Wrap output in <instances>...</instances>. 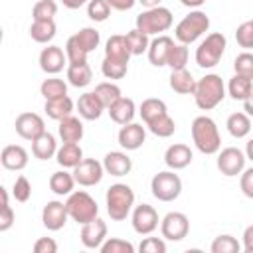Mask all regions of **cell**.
Returning a JSON list of instances; mask_svg holds the SVG:
<instances>
[{"label":"cell","mask_w":253,"mask_h":253,"mask_svg":"<svg viewBox=\"0 0 253 253\" xmlns=\"http://www.w3.org/2000/svg\"><path fill=\"white\" fill-rule=\"evenodd\" d=\"M192 140L202 154H215L221 146V136L213 119L202 115L192 123Z\"/></svg>","instance_id":"1"},{"label":"cell","mask_w":253,"mask_h":253,"mask_svg":"<svg viewBox=\"0 0 253 253\" xmlns=\"http://www.w3.org/2000/svg\"><path fill=\"white\" fill-rule=\"evenodd\" d=\"M107 200V213L113 221H123L128 217V213L134 208V192L128 184H113L107 188L105 194Z\"/></svg>","instance_id":"2"},{"label":"cell","mask_w":253,"mask_h":253,"mask_svg":"<svg viewBox=\"0 0 253 253\" xmlns=\"http://www.w3.org/2000/svg\"><path fill=\"white\" fill-rule=\"evenodd\" d=\"M223 97H225V85L219 75L208 73L202 79H198L196 91H194V101L202 111H210V109L217 107L223 101Z\"/></svg>","instance_id":"3"},{"label":"cell","mask_w":253,"mask_h":253,"mask_svg":"<svg viewBox=\"0 0 253 253\" xmlns=\"http://www.w3.org/2000/svg\"><path fill=\"white\" fill-rule=\"evenodd\" d=\"M208 30H210V18H208V14L202 12V10H194V12H190L188 16H184L178 22V26L174 30V36H176V40L180 43H186L188 45V43H194Z\"/></svg>","instance_id":"4"},{"label":"cell","mask_w":253,"mask_h":253,"mask_svg":"<svg viewBox=\"0 0 253 253\" xmlns=\"http://www.w3.org/2000/svg\"><path fill=\"white\" fill-rule=\"evenodd\" d=\"M65 208H67V213L73 221H77L79 225L91 221L97 217L99 213V206L95 202V198H91L85 190H77V192H71L65 200Z\"/></svg>","instance_id":"5"},{"label":"cell","mask_w":253,"mask_h":253,"mask_svg":"<svg viewBox=\"0 0 253 253\" xmlns=\"http://www.w3.org/2000/svg\"><path fill=\"white\" fill-rule=\"evenodd\" d=\"M225 36L219 34V32H213L210 36H206V40L198 45L196 49V63L204 69H210V67H215L225 51Z\"/></svg>","instance_id":"6"},{"label":"cell","mask_w":253,"mask_h":253,"mask_svg":"<svg viewBox=\"0 0 253 253\" xmlns=\"http://www.w3.org/2000/svg\"><path fill=\"white\" fill-rule=\"evenodd\" d=\"M174 18H172V12L164 6H156V8H148L144 10L142 14L136 16V28L148 36H154V34H160V32H166L170 26H172Z\"/></svg>","instance_id":"7"},{"label":"cell","mask_w":253,"mask_h":253,"mask_svg":"<svg viewBox=\"0 0 253 253\" xmlns=\"http://www.w3.org/2000/svg\"><path fill=\"white\" fill-rule=\"evenodd\" d=\"M150 190L158 202H174L182 194V180L174 170H164L152 176Z\"/></svg>","instance_id":"8"},{"label":"cell","mask_w":253,"mask_h":253,"mask_svg":"<svg viewBox=\"0 0 253 253\" xmlns=\"http://www.w3.org/2000/svg\"><path fill=\"white\" fill-rule=\"evenodd\" d=\"M160 231L168 241H182L190 231V221L182 211H168L160 221Z\"/></svg>","instance_id":"9"},{"label":"cell","mask_w":253,"mask_h":253,"mask_svg":"<svg viewBox=\"0 0 253 253\" xmlns=\"http://www.w3.org/2000/svg\"><path fill=\"white\" fill-rule=\"evenodd\" d=\"M103 174H105V166L103 162L95 160V158H83L75 168H73V178L79 186H95L103 180Z\"/></svg>","instance_id":"10"},{"label":"cell","mask_w":253,"mask_h":253,"mask_svg":"<svg viewBox=\"0 0 253 253\" xmlns=\"http://www.w3.org/2000/svg\"><path fill=\"white\" fill-rule=\"evenodd\" d=\"M132 229L138 235H150L156 227H158V211L150 206V204H140L132 208Z\"/></svg>","instance_id":"11"},{"label":"cell","mask_w":253,"mask_h":253,"mask_svg":"<svg viewBox=\"0 0 253 253\" xmlns=\"http://www.w3.org/2000/svg\"><path fill=\"white\" fill-rule=\"evenodd\" d=\"M245 160H247V156L239 148L227 146L217 154V170L223 176H229V178L237 176L245 170Z\"/></svg>","instance_id":"12"},{"label":"cell","mask_w":253,"mask_h":253,"mask_svg":"<svg viewBox=\"0 0 253 253\" xmlns=\"http://www.w3.org/2000/svg\"><path fill=\"white\" fill-rule=\"evenodd\" d=\"M14 126H16V132L26 140H36L40 134L45 132L43 119L38 113H20L16 117Z\"/></svg>","instance_id":"13"},{"label":"cell","mask_w":253,"mask_h":253,"mask_svg":"<svg viewBox=\"0 0 253 253\" xmlns=\"http://www.w3.org/2000/svg\"><path fill=\"white\" fill-rule=\"evenodd\" d=\"M79 237L87 249H101V245L107 239V223L101 217H95V219L81 225Z\"/></svg>","instance_id":"14"},{"label":"cell","mask_w":253,"mask_h":253,"mask_svg":"<svg viewBox=\"0 0 253 253\" xmlns=\"http://www.w3.org/2000/svg\"><path fill=\"white\" fill-rule=\"evenodd\" d=\"M67 217H69L67 208H65V204L59 202V200L47 202V204L43 206V210H42V223H43L49 231H59V229L67 223Z\"/></svg>","instance_id":"15"},{"label":"cell","mask_w":253,"mask_h":253,"mask_svg":"<svg viewBox=\"0 0 253 253\" xmlns=\"http://www.w3.org/2000/svg\"><path fill=\"white\" fill-rule=\"evenodd\" d=\"M65 63H69V61H67L65 51L59 45H47L40 53V67H42V71H45L49 75L59 73Z\"/></svg>","instance_id":"16"},{"label":"cell","mask_w":253,"mask_h":253,"mask_svg":"<svg viewBox=\"0 0 253 253\" xmlns=\"http://www.w3.org/2000/svg\"><path fill=\"white\" fill-rule=\"evenodd\" d=\"M119 144L125 148V150H138L142 144H144V138H146V132H144V126L138 125V123H128V125H123L119 134Z\"/></svg>","instance_id":"17"},{"label":"cell","mask_w":253,"mask_h":253,"mask_svg":"<svg viewBox=\"0 0 253 253\" xmlns=\"http://www.w3.org/2000/svg\"><path fill=\"white\" fill-rule=\"evenodd\" d=\"M0 162L6 170H14V172L24 170L28 166V152L20 144H8V146L2 148Z\"/></svg>","instance_id":"18"},{"label":"cell","mask_w":253,"mask_h":253,"mask_svg":"<svg viewBox=\"0 0 253 253\" xmlns=\"http://www.w3.org/2000/svg\"><path fill=\"white\" fill-rule=\"evenodd\" d=\"M103 166H105V172L111 174V176H126L132 168V160L125 154V152H119V150H111L105 154L103 158Z\"/></svg>","instance_id":"19"},{"label":"cell","mask_w":253,"mask_h":253,"mask_svg":"<svg viewBox=\"0 0 253 253\" xmlns=\"http://www.w3.org/2000/svg\"><path fill=\"white\" fill-rule=\"evenodd\" d=\"M174 45V40L170 36H158L148 45V59L154 67H162L168 61V53Z\"/></svg>","instance_id":"20"},{"label":"cell","mask_w":253,"mask_h":253,"mask_svg":"<svg viewBox=\"0 0 253 253\" xmlns=\"http://www.w3.org/2000/svg\"><path fill=\"white\" fill-rule=\"evenodd\" d=\"M192 158L194 156H192L190 146H186L182 142L168 146L166 152H164V162H166V166L170 170H182V168H186L192 162Z\"/></svg>","instance_id":"21"},{"label":"cell","mask_w":253,"mask_h":253,"mask_svg":"<svg viewBox=\"0 0 253 253\" xmlns=\"http://www.w3.org/2000/svg\"><path fill=\"white\" fill-rule=\"evenodd\" d=\"M77 111L79 115L85 119V121H97L103 111H105V105L99 101V97L95 95V91L91 93H83L77 101Z\"/></svg>","instance_id":"22"},{"label":"cell","mask_w":253,"mask_h":253,"mask_svg":"<svg viewBox=\"0 0 253 253\" xmlns=\"http://www.w3.org/2000/svg\"><path fill=\"white\" fill-rule=\"evenodd\" d=\"M109 117H111V121H115L117 125H128V123H132V119H134V113H136V107H134V101L132 99H128V97H121L117 103H113L109 109Z\"/></svg>","instance_id":"23"},{"label":"cell","mask_w":253,"mask_h":253,"mask_svg":"<svg viewBox=\"0 0 253 253\" xmlns=\"http://www.w3.org/2000/svg\"><path fill=\"white\" fill-rule=\"evenodd\" d=\"M32 154L38 158V160H47V158H53L57 154V140L51 132H43L40 134L36 140H32Z\"/></svg>","instance_id":"24"},{"label":"cell","mask_w":253,"mask_h":253,"mask_svg":"<svg viewBox=\"0 0 253 253\" xmlns=\"http://www.w3.org/2000/svg\"><path fill=\"white\" fill-rule=\"evenodd\" d=\"M196 79L188 69H172L170 73V89L180 95H194L196 91Z\"/></svg>","instance_id":"25"},{"label":"cell","mask_w":253,"mask_h":253,"mask_svg":"<svg viewBox=\"0 0 253 253\" xmlns=\"http://www.w3.org/2000/svg\"><path fill=\"white\" fill-rule=\"evenodd\" d=\"M57 132H59L61 142H79L83 138V123L77 117L69 115L59 121Z\"/></svg>","instance_id":"26"},{"label":"cell","mask_w":253,"mask_h":253,"mask_svg":"<svg viewBox=\"0 0 253 253\" xmlns=\"http://www.w3.org/2000/svg\"><path fill=\"white\" fill-rule=\"evenodd\" d=\"M55 160L63 168H75L83 160V150L77 142H63V146L57 148Z\"/></svg>","instance_id":"27"},{"label":"cell","mask_w":253,"mask_h":253,"mask_svg":"<svg viewBox=\"0 0 253 253\" xmlns=\"http://www.w3.org/2000/svg\"><path fill=\"white\" fill-rule=\"evenodd\" d=\"M130 55L132 53H130V49L126 45L125 36L115 34V36H111L107 40V43H105V57H111V59H119V61H126L128 63Z\"/></svg>","instance_id":"28"},{"label":"cell","mask_w":253,"mask_h":253,"mask_svg":"<svg viewBox=\"0 0 253 253\" xmlns=\"http://www.w3.org/2000/svg\"><path fill=\"white\" fill-rule=\"evenodd\" d=\"M57 26L53 20H34V24L30 26V38L38 43H47L55 38Z\"/></svg>","instance_id":"29"},{"label":"cell","mask_w":253,"mask_h":253,"mask_svg":"<svg viewBox=\"0 0 253 253\" xmlns=\"http://www.w3.org/2000/svg\"><path fill=\"white\" fill-rule=\"evenodd\" d=\"M45 115L53 121H61L65 117H69L73 113V101L65 95V97H59V99H49L45 101V107H43Z\"/></svg>","instance_id":"30"},{"label":"cell","mask_w":253,"mask_h":253,"mask_svg":"<svg viewBox=\"0 0 253 253\" xmlns=\"http://www.w3.org/2000/svg\"><path fill=\"white\" fill-rule=\"evenodd\" d=\"M75 178H73V172H65V170H59V172H53L49 176V190L57 196H69L73 192V186H75Z\"/></svg>","instance_id":"31"},{"label":"cell","mask_w":253,"mask_h":253,"mask_svg":"<svg viewBox=\"0 0 253 253\" xmlns=\"http://www.w3.org/2000/svg\"><path fill=\"white\" fill-rule=\"evenodd\" d=\"M227 91H229L231 99H235V101H245V99L251 95V91H253V79L235 73V75L229 79V83H227Z\"/></svg>","instance_id":"32"},{"label":"cell","mask_w":253,"mask_h":253,"mask_svg":"<svg viewBox=\"0 0 253 253\" xmlns=\"http://www.w3.org/2000/svg\"><path fill=\"white\" fill-rule=\"evenodd\" d=\"M229 134L233 138H245L251 130V121H249V115L247 113H233L227 117V123H225Z\"/></svg>","instance_id":"33"},{"label":"cell","mask_w":253,"mask_h":253,"mask_svg":"<svg viewBox=\"0 0 253 253\" xmlns=\"http://www.w3.org/2000/svg\"><path fill=\"white\" fill-rule=\"evenodd\" d=\"M93 79V71L89 63H77V65H67V81L73 87H87Z\"/></svg>","instance_id":"34"},{"label":"cell","mask_w":253,"mask_h":253,"mask_svg":"<svg viewBox=\"0 0 253 253\" xmlns=\"http://www.w3.org/2000/svg\"><path fill=\"white\" fill-rule=\"evenodd\" d=\"M166 113H168V109H166V103L162 99L150 97V99H144L140 103V117H142L144 125H148L150 121H154V119H158V117H162Z\"/></svg>","instance_id":"35"},{"label":"cell","mask_w":253,"mask_h":253,"mask_svg":"<svg viewBox=\"0 0 253 253\" xmlns=\"http://www.w3.org/2000/svg\"><path fill=\"white\" fill-rule=\"evenodd\" d=\"M125 40H126V45H128V49H130V53H132V55H142L144 51H148V45H150L148 34L140 32L138 28H134V30L126 32Z\"/></svg>","instance_id":"36"},{"label":"cell","mask_w":253,"mask_h":253,"mask_svg":"<svg viewBox=\"0 0 253 253\" xmlns=\"http://www.w3.org/2000/svg\"><path fill=\"white\" fill-rule=\"evenodd\" d=\"M40 93L43 95V99H45V101L65 97V95H67V83H65L63 79L49 77V79H45V81L40 85Z\"/></svg>","instance_id":"37"},{"label":"cell","mask_w":253,"mask_h":253,"mask_svg":"<svg viewBox=\"0 0 253 253\" xmlns=\"http://www.w3.org/2000/svg\"><path fill=\"white\" fill-rule=\"evenodd\" d=\"M95 95L99 97V101L105 105V109H109L113 103H117L123 95H121V87L111 83V81H103L95 87Z\"/></svg>","instance_id":"38"},{"label":"cell","mask_w":253,"mask_h":253,"mask_svg":"<svg viewBox=\"0 0 253 253\" xmlns=\"http://www.w3.org/2000/svg\"><path fill=\"white\" fill-rule=\"evenodd\" d=\"M146 126H148V130H150L152 134H156V136H160V138H168V136H172L174 130H176V123H174V119H172L168 113L162 115V117H158V119H154V121H150Z\"/></svg>","instance_id":"39"},{"label":"cell","mask_w":253,"mask_h":253,"mask_svg":"<svg viewBox=\"0 0 253 253\" xmlns=\"http://www.w3.org/2000/svg\"><path fill=\"white\" fill-rule=\"evenodd\" d=\"M73 38L77 40V43H79L87 53H91L95 47H99V42H101V34H99L95 28H81Z\"/></svg>","instance_id":"40"},{"label":"cell","mask_w":253,"mask_h":253,"mask_svg":"<svg viewBox=\"0 0 253 253\" xmlns=\"http://www.w3.org/2000/svg\"><path fill=\"white\" fill-rule=\"evenodd\" d=\"M126 69H128L126 61H119V59H111V57H105L101 63V71L107 79H123L126 75Z\"/></svg>","instance_id":"41"},{"label":"cell","mask_w":253,"mask_h":253,"mask_svg":"<svg viewBox=\"0 0 253 253\" xmlns=\"http://www.w3.org/2000/svg\"><path fill=\"white\" fill-rule=\"evenodd\" d=\"M211 253H239L241 251V245L239 241L233 237V235H217L213 241H211Z\"/></svg>","instance_id":"42"},{"label":"cell","mask_w":253,"mask_h":253,"mask_svg":"<svg viewBox=\"0 0 253 253\" xmlns=\"http://www.w3.org/2000/svg\"><path fill=\"white\" fill-rule=\"evenodd\" d=\"M186 63H188V47H186V43H174L170 53H168L166 65L170 69H186Z\"/></svg>","instance_id":"43"},{"label":"cell","mask_w":253,"mask_h":253,"mask_svg":"<svg viewBox=\"0 0 253 253\" xmlns=\"http://www.w3.org/2000/svg\"><path fill=\"white\" fill-rule=\"evenodd\" d=\"M65 55H67V61L69 65H77V63H87V51L77 43V40L71 36L65 43Z\"/></svg>","instance_id":"44"},{"label":"cell","mask_w":253,"mask_h":253,"mask_svg":"<svg viewBox=\"0 0 253 253\" xmlns=\"http://www.w3.org/2000/svg\"><path fill=\"white\" fill-rule=\"evenodd\" d=\"M55 14H57V4L53 0H40L32 8L34 20H53Z\"/></svg>","instance_id":"45"},{"label":"cell","mask_w":253,"mask_h":253,"mask_svg":"<svg viewBox=\"0 0 253 253\" xmlns=\"http://www.w3.org/2000/svg\"><path fill=\"white\" fill-rule=\"evenodd\" d=\"M111 14V6L107 0H89L87 4V16L93 22H105Z\"/></svg>","instance_id":"46"},{"label":"cell","mask_w":253,"mask_h":253,"mask_svg":"<svg viewBox=\"0 0 253 253\" xmlns=\"http://www.w3.org/2000/svg\"><path fill=\"white\" fill-rule=\"evenodd\" d=\"M101 251L103 253H134V245L126 239L111 237V239H105V243L101 245Z\"/></svg>","instance_id":"47"},{"label":"cell","mask_w":253,"mask_h":253,"mask_svg":"<svg viewBox=\"0 0 253 253\" xmlns=\"http://www.w3.org/2000/svg\"><path fill=\"white\" fill-rule=\"evenodd\" d=\"M233 69H235V73L253 79V53H249V51L239 53L233 61Z\"/></svg>","instance_id":"48"},{"label":"cell","mask_w":253,"mask_h":253,"mask_svg":"<svg viewBox=\"0 0 253 253\" xmlns=\"http://www.w3.org/2000/svg\"><path fill=\"white\" fill-rule=\"evenodd\" d=\"M235 40H237V43H239L241 47H245V49H251V47H253V22H251V20L237 26V30H235Z\"/></svg>","instance_id":"49"},{"label":"cell","mask_w":253,"mask_h":253,"mask_svg":"<svg viewBox=\"0 0 253 253\" xmlns=\"http://www.w3.org/2000/svg\"><path fill=\"white\" fill-rule=\"evenodd\" d=\"M12 196L16 198V202H28L30 196H32V186L28 182L26 176H18L16 182H14V188H12Z\"/></svg>","instance_id":"50"},{"label":"cell","mask_w":253,"mask_h":253,"mask_svg":"<svg viewBox=\"0 0 253 253\" xmlns=\"http://www.w3.org/2000/svg\"><path fill=\"white\" fill-rule=\"evenodd\" d=\"M140 253H166V243L160 237H144L138 245Z\"/></svg>","instance_id":"51"},{"label":"cell","mask_w":253,"mask_h":253,"mask_svg":"<svg viewBox=\"0 0 253 253\" xmlns=\"http://www.w3.org/2000/svg\"><path fill=\"white\" fill-rule=\"evenodd\" d=\"M14 210L8 206V204H2L0 206V231H8L12 225H14Z\"/></svg>","instance_id":"52"},{"label":"cell","mask_w":253,"mask_h":253,"mask_svg":"<svg viewBox=\"0 0 253 253\" xmlns=\"http://www.w3.org/2000/svg\"><path fill=\"white\" fill-rule=\"evenodd\" d=\"M239 188L241 192L253 200V168H247L241 172V180H239Z\"/></svg>","instance_id":"53"},{"label":"cell","mask_w":253,"mask_h":253,"mask_svg":"<svg viewBox=\"0 0 253 253\" xmlns=\"http://www.w3.org/2000/svg\"><path fill=\"white\" fill-rule=\"evenodd\" d=\"M34 251L36 253H55L57 251V243L51 237H40L34 243Z\"/></svg>","instance_id":"54"},{"label":"cell","mask_w":253,"mask_h":253,"mask_svg":"<svg viewBox=\"0 0 253 253\" xmlns=\"http://www.w3.org/2000/svg\"><path fill=\"white\" fill-rule=\"evenodd\" d=\"M109 6L113 10H119V12H125V10H130L138 0H107Z\"/></svg>","instance_id":"55"},{"label":"cell","mask_w":253,"mask_h":253,"mask_svg":"<svg viewBox=\"0 0 253 253\" xmlns=\"http://www.w3.org/2000/svg\"><path fill=\"white\" fill-rule=\"evenodd\" d=\"M243 251L253 253V225H247L243 231Z\"/></svg>","instance_id":"56"},{"label":"cell","mask_w":253,"mask_h":253,"mask_svg":"<svg viewBox=\"0 0 253 253\" xmlns=\"http://www.w3.org/2000/svg\"><path fill=\"white\" fill-rule=\"evenodd\" d=\"M63 2V6L65 8H69V10H75V8H81L85 2H89V0H61Z\"/></svg>","instance_id":"57"},{"label":"cell","mask_w":253,"mask_h":253,"mask_svg":"<svg viewBox=\"0 0 253 253\" xmlns=\"http://www.w3.org/2000/svg\"><path fill=\"white\" fill-rule=\"evenodd\" d=\"M243 111H245L249 117H253V91H251V95L243 101Z\"/></svg>","instance_id":"58"},{"label":"cell","mask_w":253,"mask_h":253,"mask_svg":"<svg viewBox=\"0 0 253 253\" xmlns=\"http://www.w3.org/2000/svg\"><path fill=\"white\" fill-rule=\"evenodd\" d=\"M186 8H198V6H202L206 0H180Z\"/></svg>","instance_id":"59"},{"label":"cell","mask_w":253,"mask_h":253,"mask_svg":"<svg viewBox=\"0 0 253 253\" xmlns=\"http://www.w3.org/2000/svg\"><path fill=\"white\" fill-rule=\"evenodd\" d=\"M138 2L148 10V8H156V6H160V2H162V0H138Z\"/></svg>","instance_id":"60"},{"label":"cell","mask_w":253,"mask_h":253,"mask_svg":"<svg viewBox=\"0 0 253 253\" xmlns=\"http://www.w3.org/2000/svg\"><path fill=\"white\" fill-rule=\"evenodd\" d=\"M245 156L253 162V138H249L247 140V146H245Z\"/></svg>","instance_id":"61"},{"label":"cell","mask_w":253,"mask_h":253,"mask_svg":"<svg viewBox=\"0 0 253 253\" xmlns=\"http://www.w3.org/2000/svg\"><path fill=\"white\" fill-rule=\"evenodd\" d=\"M251 22H253V20H251Z\"/></svg>","instance_id":"62"}]
</instances>
